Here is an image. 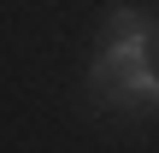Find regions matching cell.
Returning <instances> with one entry per match:
<instances>
[{"mask_svg": "<svg viewBox=\"0 0 159 153\" xmlns=\"http://www.w3.org/2000/svg\"><path fill=\"white\" fill-rule=\"evenodd\" d=\"M89 94L106 112H159V59L130 71H89Z\"/></svg>", "mask_w": 159, "mask_h": 153, "instance_id": "7a4b0ae2", "label": "cell"}, {"mask_svg": "<svg viewBox=\"0 0 159 153\" xmlns=\"http://www.w3.org/2000/svg\"><path fill=\"white\" fill-rule=\"evenodd\" d=\"M153 59H159V12L112 6L106 12V41H100L89 71H130V65H153Z\"/></svg>", "mask_w": 159, "mask_h": 153, "instance_id": "6da1fadb", "label": "cell"}]
</instances>
